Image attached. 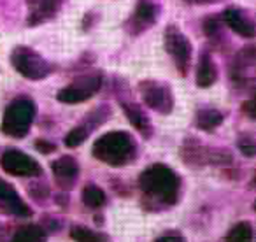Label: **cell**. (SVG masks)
Wrapping results in <instances>:
<instances>
[{"label": "cell", "instance_id": "4fadbf2b", "mask_svg": "<svg viewBox=\"0 0 256 242\" xmlns=\"http://www.w3.org/2000/svg\"><path fill=\"white\" fill-rule=\"evenodd\" d=\"M223 20L235 34H238V36L248 37V39L254 37V26H252V23L249 22L240 11H237V9H226V11L223 12Z\"/></svg>", "mask_w": 256, "mask_h": 242}, {"label": "cell", "instance_id": "603a6c76", "mask_svg": "<svg viewBox=\"0 0 256 242\" xmlns=\"http://www.w3.org/2000/svg\"><path fill=\"white\" fill-rule=\"evenodd\" d=\"M238 148H240V151L246 154V156H252V154H254V151H256L254 140H252L249 136L240 137V140H238Z\"/></svg>", "mask_w": 256, "mask_h": 242}, {"label": "cell", "instance_id": "4316f807", "mask_svg": "<svg viewBox=\"0 0 256 242\" xmlns=\"http://www.w3.org/2000/svg\"><path fill=\"white\" fill-rule=\"evenodd\" d=\"M252 106H254V102H252V100L246 102V104H244V110H246V112H248L251 118H254V112H252Z\"/></svg>", "mask_w": 256, "mask_h": 242}, {"label": "cell", "instance_id": "d6986e66", "mask_svg": "<svg viewBox=\"0 0 256 242\" xmlns=\"http://www.w3.org/2000/svg\"><path fill=\"white\" fill-rule=\"evenodd\" d=\"M82 202L86 204L92 209H96V207H102L106 204V193L95 184H88L82 190Z\"/></svg>", "mask_w": 256, "mask_h": 242}, {"label": "cell", "instance_id": "9a60e30c", "mask_svg": "<svg viewBox=\"0 0 256 242\" xmlns=\"http://www.w3.org/2000/svg\"><path fill=\"white\" fill-rule=\"evenodd\" d=\"M123 110L128 120H130V123H132L142 136H146V137L151 136V121L139 106H136V104H123Z\"/></svg>", "mask_w": 256, "mask_h": 242}, {"label": "cell", "instance_id": "2e32d148", "mask_svg": "<svg viewBox=\"0 0 256 242\" xmlns=\"http://www.w3.org/2000/svg\"><path fill=\"white\" fill-rule=\"evenodd\" d=\"M218 78V70H216V65L212 64L209 54H204L200 58V64H198V70H196V84L200 88H207L210 86Z\"/></svg>", "mask_w": 256, "mask_h": 242}, {"label": "cell", "instance_id": "52a82bcc", "mask_svg": "<svg viewBox=\"0 0 256 242\" xmlns=\"http://www.w3.org/2000/svg\"><path fill=\"white\" fill-rule=\"evenodd\" d=\"M140 95L146 106L162 114H168L174 107V96L167 84L158 81H142L139 84Z\"/></svg>", "mask_w": 256, "mask_h": 242}, {"label": "cell", "instance_id": "7402d4cb", "mask_svg": "<svg viewBox=\"0 0 256 242\" xmlns=\"http://www.w3.org/2000/svg\"><path fill=\"white\" fill-rule=\"evenodd\" d=\"M90 130L86 128V126H76L74 130H70V132L67 134V137H65V144H67L68 148H78L79 144H82L86 140V137H88Z\"/></svg>", "mask_w": 256, "mask_h": 242}, {"label": "cell", "instance_id": "8992f818", "mask_svg": "<svg viewBox=\"0 0 256 242\" xmlns=\"http://www.w3.org/2000/svg\"><path fill=\"white\" fill-rule=\"evenodd\" d=\"M102 86V76L100 74H88L81 76L76 79L72 84L65 86L64 90H60L56 95V98L64 104H79L88 100L90 96H93Z\"/></svg>", "mask_w": 256, "mask_h": 242}, {"label": "cell", "instance_id": "e0dca14e", "mask_svg": "<svg viewBox=\"0 0 256 242\" xmlns=\"http://www.w3.org/2000/svg\"><path fill=\"white\" fill-rule=\"evenodd\" d=\"M196 126L200 130H206V132H210V130L218 128V126L223 123V114L216 109H202L196 112Z\"/></svg>", "mask_w": 256, "mask_h": 242}, {"label": "cell", "instance_id": "d4e9b609", "mask_svg": "<svg viewBox=\"0 0 256 242\" xmlns=\"http://www.w3.org/2000/svg\"><path fill=\"white\" fill-rule=\"evenodd\" d=\"M156 242H184V238L179 237V235H165V237H160Z\"/></svg>", "mask_w": 256, "mask_h": 242}, {"label": "cell", "instance_id": "ba28073f", "mask_svg": "<svg viewBox=\"0 0 256 242\" xmlns=\"http://www.w3.org/2000/svg\"><path fill=\"white\" fill-rule=\"evenodd\" d=\"M0 165L8 174L20 176V178H36L40 174V165L32 156L18 150L6 151L0 158Z\"/></svg>", "mask_w": 256, "mask_h": 242}, {"label": "cell", "instance_id": "30bf717a", "mask_svg": "<svg viewBox=\"0 0 256 242\" xmlns=\"http://www.w3.org/2000/svg\"><path fill=\"white\" fill-rule=\"evenodd\" d=\"M28 4V25L36 26L56 14L62 0H26Z\"/></svg>", "mask_w": 256, "mask_h": 242}, {"label": "cell", "instance_id": "ffe728a7", "mask_svg": "<svg viewBox=\"0 0 256 242\" xmlns=\"http://www.w3.org/2000/svg\"><path fill=\"white\" fill-rule=\"evenodd\" d=\"M226 242H252V228L248 221L235 224L226 237Z\"/></svg>", "mask_w": 256, "mask_h": 242}, {"label": "cell", "instance_id": "44dd1931", "mask_svg": "<svg viewBox=\"0 0 256 242\" xmlns=\"http://www.w3.org/2000/svg\"><path fill=\"white\" fill-rule=\"evenodd\" d=\"M70 237L76 242H106L107 238L104 235L96 234V232L90 230L86 226H72L70 230Z\"/></svg>", "mask_w": 256, "mask_h": 242}, {"label": "cell", "instance_id": "484cf974", "mask_svg": "<svg viewBox=\"0 0 256 242\" xmlns=\"http://www.w3.org/2000/svg\"><path fill=\"white\" fill-rule=\"evenodd\" d=\"M218 30V22L214 18H210V20H207L206 22V32L207 34H212V32H216Z\"/></svg>", "mask_w": 256, "mask_h": 242}, {"label": "cell", "instance_id": "9c48e42d", "mask_svg": "<svg viewBox=\"0 0 256 242\" xmlns=\"http://www.w3.org/2000/svg\"><path fill=\"white\" fill-rule=\"evenodd\" d=\"M182 158L184 162L188 164H196V165H202V164H218V165H224V164H230L232 156L230 153L223 150H207V148L200 146V144L193 142L192 144H184L182 148Z\"/></svg>", "mask_w": 256, "mask_h": 242}, {"label": "cell", "instance_id": "5b68a950", "mask_svg": "<svg viewBox=\"0 0 256 242\" xmlns=\"http://www.w3.org/2000/svg\"><path fill=\"white\" fill-rule=\"evenodd\" d=\"M165 50L172 56L178 70L184 76L188 72L190 60H192V44L178 26L170 25L165 30Z\"/></svg>", "mask_w": 256, "mask_h": 242}, {"label": "cell", "instance_id": "cb8c5ba5", "mask_svg": "<svg viewBox=\"0 0 256 242\" xmlns=\"http://www.w3.org/2000/svg\"><path fill=\"white\" fill-rule=\"evenodd\" d=\"M36 148L40 151V153H53L56 148H54V144H51V142H48V140H37L36 142Z\"/></svg>", "mask_w": 256, "mask_h": 242}, {"label": "cell", "instance_id": "8fae6325", "mask_svg": "<svg viewBox=\"0 0 256 242\" xmlns=\"http://www.w3.org/2000/svg\"><path fill=\"white\" fill-rule=\"evenodd\" d=\"M0 204H2L9 212L16 214V216H30V212H32V210L28 209V206L20 198L14 186H11L8 181H4V179H0Z\"/></svg>", "mask_w": 256, "mask_h": 242}, {"label": "cell", "instance_id": "277c9868", "mask_svg": "<svg viewBox=\"0 0 256 242\" xmlns=\"http://www.w3.org/2000/svg\"><path fill=\"white\" fill-rule=\"evenodd\" d=\"M12 67L20 72L22 76H25L26 79H34V81H39L44 79L51 72V67L39 53H36L34 50L25 46L14 48L11 54Z\"/></svg>", "mask_w": 256, "mask_h": 242}, {"label": "cell", "instance_id": "7a4b0ae2", "mask_svg": "<svg viewBox=\"0 0 256 242\" xmlns=\"http://www.w3.org/2000/svg\"><path fill=\"white\" fill-rule=\"evenodd\" d=\"M137 146L126 132H109L93 144V156L112 167H120L136 158Z\"/></svg>", "mask_w": 256, "mask_h": 242}, {"label": "cell", "instance_id": "ac0fdd59", "mask_svg": "<svg viewBox=\"0 0 256 242\" xmlns=\"http://www.w3.org/2000/svg\"><path fill=\"white\" fill-rule=\"evenodd\" d=\"M44 230L37 224H26V226H22L18 232L14 234L11 242H44Z\"/></svg>", "mask_w": 256, "mask_h": 242}, {"label": "cell", "instance_id": "6da1fadb", "mask_svg": "<svg viewBox=\"0 0 256 242\" xmlns=\"http://www.w3.org/2000/svg\"><path fill=\"white\" fill-rule=\"evenodd\" d=\"M139 186L150 200L172 206L178 200L181 179L167 165L154 164L139 176Z\"/></svg>", "mask_w": 256, "mask_h": 242}, {"label": "cell", "instance_id": "3957f363", "mask_svg": "<svg viewBox=\"0 0 256 242\" xmlns=\"http://www.w3.org/2000/svg\"><path fill=\"white\" fill-rule=\"evenodd\" d=\"M36 118V106L32 100L20 98L14 100L11 106L6 109L4 120H2V132L11 137H25L28 128Z\"/></svg>", "mask_w": 256, "mask_h": 242}, {"label": "cell", "instance_id": "7c38bea8", "mask_svg": "<svg viewBox=\"0 0 256 242\" xmlns=\"http://www.w3.org/2000/svg\"><path fill=\"white\" fill-rule=\"evenodd\" d=\"M51 168H53L54 178H56L58 184H60L62 188H68V186L74 184L79 174V165L72 156L58 158L56 162H53Z\"/></svg>", "mask_w": 256, "mask_h": 242}, {"label": "cell", "instance_id": "5bb4252c", "mask_svg": "<svg viewBox=\"0 0 256 242\" xmlns=\"http://www.w3.org/2000/svg\"><path fill=\"white\" fill-rule=\"evenodd\" d=\"M156 18V8L150 0H140L136 8V12L132 16V32L137 34L140 30L148 28Z\"/></svg>", "mask_w": 256, "mask_h": 242}, {"label": "cell", "instance_id": "83f0119b", "mask_svg": "<svg viewBox=\"0 0 256 242\" xmlns=\"http://www.w3.org/2000/svg\"><path fill=\"white\" fill-rule=\"evenodd\" d=\"M186 2H193V4H206V2H212V0H186Z\"/></svg>", "mask_w": 256, "mask_h": 242}]
</instances>
